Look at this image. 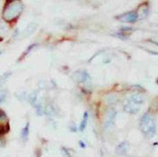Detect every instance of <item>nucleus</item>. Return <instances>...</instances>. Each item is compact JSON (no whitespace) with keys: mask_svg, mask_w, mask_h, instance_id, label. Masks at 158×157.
<instances>
[{"mask_svg":"<svg viewBox=\"0 0 158 157\" xmlns=\"http://www.w3.org/2000/svg\"><path fill=\"white\" fill-rule=\"evenodd\" d=\"M23 11V4L20 1H12L7 3L2 13V17L6 21H12L21 14Z\"/></svg>","mask_w":158,"mask_h":157,"instance_id":"1","label":"nucleus"},{"mask_svg":"<svg viewBox=\"0 0 158 157\" xmlns=\"http://www.w3.org/2000/svg\"><path fill=\"white\" fill-rule=\"evenodd\" d=\"M140 130L141 132L147 136V137H153L155 135V131H156V126H155L154 118L151 114L147 113L142 116L141 120H140Z\"/></svg>","mask_w":158,"mask_h":157,"instance_id":"2","label":"nucleus"},{"mask_svg":"<svg viewBox=\"0 0 158 157\" xmlns=\"http://www.w3.org/2000/svg\"><path fill=\"white\" fill-rule=\"evenodd\" d=\"M143 103V98L139 93H134L128 100L124 102V111L131 114H136L139 112L140 107Z\"/></svg>","mask_w":158,"mask_h":157,"instance_id":"3","label":"nucleus"},{"mask_svg":"<svg viewBox=\"0 0 158 157\" xmlns=\"http://www.w3.org/2000/svg\"><path fill=\"white\" fill-rule=\"evenodd\" d=\"M117 19L120 20L122 22H127V23H132L138 20V16H137L136 12H129L127 14H122L120 16L117 17Z\"/></svg>","mask_w":158,"mask_h":157,"instance_id":"4","label":"nucleus"},{"mask_svg":"<svg viewBox=\"0 0 158 157\" xmlns=\"http://www.w3.org/2000/svg\"><path fill=\"white\" fill-rule=\"evenodd\" d=\"M115 117H116V112L113 109H110L106 114V119H104V126H106V128H110V126L114 125Z\"/></svg>","mask_w":158,"mask_h":157,"instance_id":"5","label":"nucleus"},{"mask_svg":"<svg viewBox=\"0 0 158 157\" xmlns=\"http://www.w3.org/2000/svg\"><path fill=\"white\" fill-rule=\"evenodd\" d=\"M74 78L76 79V81L80 83H85L86 81L90 80V76L85 71H77V72L74 74Z\"/></svg>","mask_w":158,"mask_h":157,"instance_id":"6","label":"nucleus"},{"mask_svg":"<svg viewBox=\"0 0 158 157\" xmlns=\"http://www.w3.org/2000/svg\"><path fill=\"white\" fill-rule=\"evenodd\" d=\"M36 29H37V25L35 24V23H31V24H29L27 27H25L24 31L21 33V37H20V38L29 37L30 35H32L33 33H34L35 31H36Z\"/></svg>","mask_w":158,"mask_h":157,"instance_id":"7","label":"nucleus"},{"mask_svg":"<svg viewBox=\"0 0 158 157\" xmlns=\"http://www.w3.org/2000/svg\"><path fill=\"white\" fill-rule=\"evenodd\" d=\"M136 13H137V16H138V19L147 17V15H148V6H147V4L141 6Z\"/></svg>","mask_w":158,"mask_h":157,"instance_id":"8","label":"nucleus"},{"mask_svg":"<svg viewBox=\"0 0 158 157\" xmlns=\"http://www.w3.org/2000/svg\"><path fill=\"white\" fill-rule=\"evenodd\" d=\"M27 137H29V123L25 126V128L22 130V132H21V138L23 139V140H27Z\"/></svg>","mask_w":158,"mask_h":157,"instance_id":"9","label":"nucleus"},{"mask_svg":"<svg viewBox=\"0 0 158 157\" xmlns=\"http://www.w3.org/2000/svg\"><path fill=\"white\" fill-rule=\"evenodd\" d=\"M86 122H88V113L85 112V114H83V119L80 123V131H83L85 129Z\"/></svg>","mask_w":158,"mask_h":157,"instance_id":"10","label":"nucleus"},{"mask_svg":"<svg viewBox=\"0 0 158 157\" xmlns=\"http://www.w3.org/2000/svg\"><path fill=\"white\" fill-rule=\"evenodd\" d=\"M6 99V91H0V103L4 102Z\"/></svg>","mask_w":158,"mask_h":157,"instance_id":"11","label":"nucleus"},{"mask_svg":"<svg viewBox=\"0 0 158 157\" xmlns=\"http://www.w3.org/2000/svg\"><path fill=\"white\" fill-rule=\"evenodd\" d=\"M0 120H6V114L0 109Z\"/></svg>","mask_w":158,"mask_h":157,"instance_id":"12","label":"nucleus"},{"mask_svg":"<svg viewBox=\"0 0 158 157\" xmlns=\"http://www.w3.org/2000/svg\"><path fill=\"white\" fill-rule=\"evenodd\" d=\"M157 83H158V79H157Z\"/></svg>","mask_w":158,"mask_h":157,"instance_id":"13","label":"nucleus"}]
</instances>
